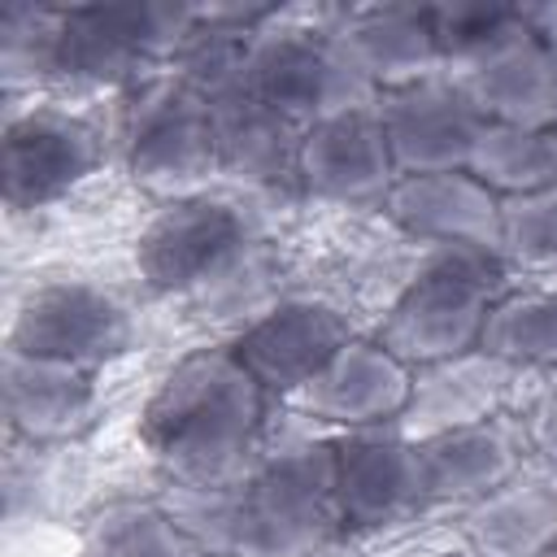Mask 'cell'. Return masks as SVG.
<instances>
[{
    "instance_id": "cell-17",
    "label": "cell",
    "mask_w": 557,
    "mask_h": 557,
    "mask_svg": "<svg viewBox=\"0 0 557 557\" xmlns=\"http://www.w3.org/2000/svg\"><path fill=\"white\" fill-rule=\"evenodd\" d=\"M418 466L426 505H474L522 474V431L500 418L418 435Z\"/></svg>"
},
{
    "instance_id": "cell-15",
    "label": "cell",
    "mask_w": 557,
    "mask_h": 557,
    "mask_svg": "<svg viewBox=\"0 0 557 557\" xmlns=\"http://www.w3.org/2000/svg\"><path fill=\"white\" fill-rule=\"evenodd\" d=\"M383 218L396 235L431 248H492L500 226V196H492L470 170L400 174L383 196Z\"/></svg>"
},
{
    "instance_id": "cell-11",
    "label": "cell",
    "mask_w": 557,
    "mask_h": 557,
    "mask_svg": "<svg viewBox=\"0 0 557 557\" xmlns=\"http://www.w3.org/2000/svg\"><path fill=\"white\" fill-rule=\"evenodd\" d=\"M100 131L65 109H26L4 122L0 144V187L4 205L26 213L57 205L78 183L100 170Z\"/></svg>"
},
{
    "instance_id": "cell-18",
    "label": "cell",
    "mask_w": 557,
    "mask_h": 557,
    "mask_svg": "<svg viewBox=\"0 0 557 557\" xmlns=\"http://www.w3.org/2000/svg\"><path fill=\"white\" fill-rule=\"evenodd\" d=\"M205 100L218 135V174L257 191L296 187V152H300L305 126L261 104L239 78Z\"/></svg>"
},
{
    "instance_id": "cell-27",
    "label": "cell",
    "mask_w": 557,
    "mask_h": 557,
    "mask_svg": "<svg viewBox=\"0 0 557 557\" xmlns=\"http://www.w3.org/2000/svg\"><path fill=\"white\" fill-rule=\"evenodd\" d=\"M496 252L509 274H557V187L500 200Z\"/></svg>"
},
{
    "instance_id": "cell-31",
    "label": "cell",
    "mask_w": 557,
    "mask_h": 557,
    "mask_svg": "<svg viewBox=\"0 0 557 557\" xmlns=\"http://www.w3.org/2000/svg\"><path fill=\"white\" fill-rule=\"evenodd\" d=\"M553 131H557V122H553Z\"/></svg>"
},
{
    "instance_id": "cell-16",
    "label": "cell",
    "mask_w": 557,
    "mask_h": 557,
    "mask_svg": "<svg viewBox=\"0 0 557 557\" xmlns=\"http://www.w3.org/2000/svg\"><path fill=\"white\" fill-rule=\"evenodd\" d=\"M100 405L96 370L4 348V422L30 448L78 440Z\"/></svg>"
},
{
    "instance_id": "cell-20",
    "label": "cell",
    "mask_w": 557,
    "mask_h": 557,
    "mask_svg": "<svg viewBox=\"0 0 557 557\" xmlns=\"http://www.w3.org/2000/svg\"><path fill=\"white\" fill-rule=\"evenodd\" d=\"M487 122L500 126H553L557 122V61L540 30H522L483 61L457 74Z\"/></svg>"
},
{
    "instance_id": "cell-32",
    "label": "cell",
    "mask_w": 557,
    "mask_h": 557,
    "mask_svg": "<svg viewBox=\"0 0 557 557\" xmlns=\"http://www.w3.org/2000/svg\"><path fill=\"white\" fill-rule=\"evenodd\" d=\"M466 557H474V553H466Z\"/></svg>"
},
{
    "instance_id": "cell-10",
    "label": "cell",
    "mask_w": 557,
    "mask_h": 557,
    "mask_svg": "<svg viewBox=\"0 0 557 557\" xmlns=\"http://www.w3.org/2000/svg\"><path fill=\"white\" fill-rule=\"evenodd\" d=\"M352 335L357 331L339 305L318 296H287L244 322L231 339V352L265 387V396L296 400Z\"/></svg>"
},
{
    "instance_id": "cell-12",
    "label": "cell",
    "mask_w": 557,
    "mask_h": 557,
    "mask_svg": "<svg viewBox=\"0 0 557 557\" xmlns=\"http://www.w3.org/2000/svg\"><path fill=\"white\" fill-rule=\"evenodd\" d=\"M396 161L387 135L379 126L374 100L357 109H339L300 135L296 152V191L326 205H383L396 183Z\"/></svg>"
},
{
    "instance_id": "cell-4",
    "label": "cell",
    "mask_w": 557,
    "mask_h": 557,
    "mask_svg": "<svg viewBox=\"0 0 557 557\" xmlns=\"http://www.w3.org/2000/svg\"><path fill=\"white\" fill-rule=\"evenodd\" d=\"M509 292V265L492 248H431L383 305L374 339L405 361L426 370L474 352L492 305Z\"/></svg>"
},
{
    "instance_id": "cell-24",
    "label": "cell",
    "mask_w": 557,
    "mask_h": 557,
    "mask_svg": "<svg viewBox=\"0 0 557 557\" xmlns=\"http://www.w3.org/2000/svg\"><path fill=\"white\" fill-rule=\"evenodd\" d=\"M483 352L522 370L557 374V283L509 287L483 326Z\"/></svg>"
},
{
    "instance_id": "cell-3",
    "label": "cell",
    "mask_w": 557,
    "mask_h": 557,
    "mask_svg": "<svg viewBox=\"0 0 557 557\" xmlns=\"http://www.w3.org/2000/svg\"><path fill=\"white\" fill-rule=\"evenodd\" d=\"M200 548L222 557H313L339 531L335 444L296 440L222 492H187L174 509Z\"/></svg>"
},
{
    "instance_id": "cell-26",
    "label": "cell",
    "mask_w": 557,
    "mask_h": 557,
    "mask_svg": "<svg viewBox=\"0 0 557 557\" xmlns=\"http://www.w3.org/2000/svg\"><path fill=\"white\" fill-rule=\"evenodd\" d=\"M431 22H435L440 61L457 70H470L474 61H483L487 52L535 26L531 9H513V4H431Z\"/></svg>"
},
{
    "instance_id": "cell-22",
    "label": "cell",
    "mask_w": 557,
    "mask_h": 557,
    "mask_svg": "<svg viewBox=\"0 0 557 557\" xmlns=\"http://www.w3.org/2000/svg\"><path fill=\"white\" fill-rule=\"evenodd\" d=\"M461 535L474 557H540L557 535V487L518 474L492 496L466 505Z\"/></svg>"
},
{
    "instance_id": "cell-8",
    "label": "cell",
    "mask_w": 557,
    "mask_h": 557,
    "mask_svg": "<svg viewBox=\"0 0 557 557\" xmlns=\"http://www.w3.org/2000/svg\"><path fill=\"white\" fill-rule=\"evenodd\" d=\"M131 339H135V322L113 292L83 278H52L22 296L4 348L100 370L117 361L131 348Z\"/></svg>"
},
{
    "instance_id": "cell-23",
    "label": "cell",
    "mask_w": 557,
    "mask_h": 557,
    "mask_svg": "<svg viewBox=\"0 0 557 557\" xmlns=\"http://www.w3.org/2000/svg\"><path fill=\"white\" fill-rule=\"evenodd\" d=\"M196 540L170 505L157 500H109L100 505L78 540V557H191Z\"/></svg>"
},
{
    "instance_id": "cell-19",
    "label": "cell",
    "mask_w": 557,
    "mask_h": 557,
    "mask_svg": "<svg viewBox=\"0 0 557 557\" xmlns=\"http://www.w3.org/2000/svg\"><path fill=\"white\" fill-rule=\"evenodd\" d=\"M339 48L361 70V78L374 91L440 74V48H435V22L431 4H370L348 9L335 26Z\"/></svg>"
},
{
    "instance_id": "cell-21",
    "label": "cell",
    "mask_w": 557,
    "mask_h": 557,
    "mask_svg": "<svg viewBox=\"0 0 557 557\" xmlns=\"http://www.w3.org/2000/svg\"><path fill=\"white\" fill-rule=\"evenodd\" d=\"M518 370L496 361L492 352L474 348L453 361L413 370V392L405 409V426L418 435L453 431V426H474L487 418H500L509 392H513Z\"/></svg>"
},
{
    "instance_id": "cell-6",
    "label": "cell",
    "mask_w": 557,
    "mask_h": 557,
    "mask_svg": "<svg viewBox=\"0 0 557 557\" xmlns=\"http://www.w3.org/2000/svg\"><path fill=\"white\" fill-rule=\"evenodd\" d=\"M239 83L296 126H313L339 109H357L379 96L348 61L331 26H296L283 22V13L248 39Z\"/></svg>"
},
{
    "instance_id": "cell-1",
    "label": "cell",
    "mask_w": 557,
    "mask_h": 557,
    "mask_svg": "<svg viewBox=\"0 0 557 557\" xmlns=\"http://www.w3.org/2000/svg\"><path fill=\"white\" fill-rule=\"evenodd\" d=\"M265 387L222 348L178 357L139 413V440L161 474L183 492L235 487L261 461Z\"/></svg>"
},
{
    "instance_id": "cell-13",
    "label": "cell",
    "mask_w": 557,
    "mask_h": 557,
    "mask_svg": "<svg viewBox=\"0 0 557 557\" xmlns=\"http://www.w3.org/2000/svg\"><path fill=\"white\" fill-rule=\"evenodd\" d=\"M335 505L344 531H383L426 509L413 435L392 426L335 435Z\"/></svg>"
},
{
    "instance_id": "cell-30",
    "label": "cell",
    "mask_w": 557,
    "mask_h": 557,
    "mask_svg": "<svg viewBox=\"0 0 557 557\" xmlns=\"http://www.w3.org/2000/svg\"><path fill=\"white\" fill-rule=\"evenodd\" d=\"M540 557H557V535H553V540H548V548H544V553H540Z\"/></svg>"
},
{
    "instance_id": "cell-2",
    "label": "cell",
    "mask_w": 557,
    "mask_h": 557,
    "mask_svg": "<svg viewBox=\"0 0 557 557\" xmlns=\"http://www.w3.org/2000/svg\"><path fill=\"white\" fill-rule=\"evenodd\" d=\"M191 22L196 9L178 4H17L4 13V70L9 83L30 74L61 91H131L183 52Z\"/></svg>"
},
{
    "instance_id": "cell-5",
    "label": "cell",
    "mask_w": 557,
    "mask_h": 557,
    "mask_svg": "<svg viewBox=\"0 0 557 557\" xmlns=\"http://www.w3.org/2000/svg\"><path fill=\"white\" fill-rule=\"evenodd\" d=\"M117 152L126 174L161 196H196L218 174V135L209 100L183 74H148L126 91L117 117Z\"/></svg>"
},
{
    "instance_id": "cell-28",
    "label": "cell",
    "mask_w": 557,
    "mask_h": 557,
    "mask_svg": "<svg viewBox=\"0 0 557 557\" xmlns=\"http://www.w3.org/2000/svg\"><path fill=\"white\" fill-rule=\"evenodd\" d=\"M522 444L548 466L557 470V379L531 400L527 418H522Z\"/></svg>"
},
{
    "instance_id": "cell-14",
    "label": "cell",
    "mask_w": 557,
    "mask_h": 557,
    "mask_svg": "<svg viewBox=\"0 0 557 557\" xmlns=\"http://www.w3.org/2000/svg\"><path fill=\"white\" fill-rule=\"evenodd\" d=\"M409 392H413V370L396 361L374 335H352L326 361V370L296 396V405L313 422L348 435V431H379L405 422Z\"/></svg>"
},
{
    "instance_id": "cell-29",
    "label": "cell",
    "mask_w": 557,
    "mask_h": 557,
    "mask_svg": "<svg viewBox=\"0 0 557 557\" xmlns=\"http://www.w3.org/2000/svg\"><path fill=\"white\" fill-rule=\"evenodd\" d=\"M531 22H535V30H540L544 48H548V52H553V61H557V9H548V13H531Z\"/></svg>"
},
{
    "instance_id": "cell-25",
    "label": "cell",
    "mask_w": 557,
    "mask_h": 557,
    "mask_svg": "<svg viewBox=\"0 0 557 557\" xmlns=\"http://www.w3.org/2000/svg\"><path fill=\"white\" fill-rule=\"evenodd\" d=\"M466 170L500 200L557 187V131L487 122Z\"/></svg>"
},
{
    "instance_id": "cell-9",
    "label": "cell",
    "mask_w": 557,
    "mask_h": 557,
    "mask_svg": "<svg viewBox=\"0 0 557 557\" xmlns=\"http://www.w3.org/2000/svg\"><path fill=\"white\" fill-rule=\"evenodd\" d=\"M379 126L387 135L396 174L466 170L487 126L457 74H426L374 96Z\"/></svg>"
},
{
    "instance_id": "cell-7",
    "label": "cell",
    "mask_w": 557,
    "mask_h": 557,
    "mask_svg": "<svg viewBox=\"0 0 557 557\" xmlns=\"http://www.w3.org/2000/svg\"><path fill=\"white\" fill-rule=\"evenodd\" d=\"M257 244L235 200L196 191L165 200L135 239V270L157 296H205Z\"/></svg>"
}]
</instances>
